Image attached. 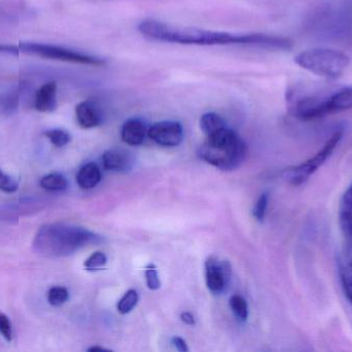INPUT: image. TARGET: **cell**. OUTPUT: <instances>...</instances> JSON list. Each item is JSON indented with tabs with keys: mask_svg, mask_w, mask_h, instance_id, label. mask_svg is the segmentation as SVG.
I'll list each match as a JSON object with an SVG mask.
<instances>
[{
	"mask_svg": "<svg viewBox=\"0 0 352 352\" xmlns=\"http://www.w3.org/2000/svg\"><path fill=\"white\" fill-rule=\"evenodd\" d=\"M138 31L150 41L186 45H256L275 50L293 49L289 37L265 33H233L207 30L197 27L179 26L155 19H146Z\"/></svg>",
	"mask_w": 352,
	"mask_h": 352,
	"instance_id": "cell-1",
	"label": "cell"
},
{
	"mask_svg": "<svg viewBox=\"0 0 352 352\" xmlns=\"http://www.w3.org/2000/svg\"><path fill=\"white\" fill-rule=\"evenodd\" d=\"M206 136L199 149L203 161L221 171H233L243 163L248 147L237 132L225 126Z\"/></svg>",
	"mask_w": 352,
	"mask_h": 352,
	"instance_id": "cell-2",
	"label": "cell"
},
{
	"mask_svg": "<svg viewBox=\"0 0 352 352\" xmlns=\"http://www.w3.org/2000/svg\"><path fill=\"white\" fill-rule=\"evenodd\" d=\"M92 239V234L80 227L55 223L39 229L33 247L41 256L58 258L72 254Z\"/></svg>",
	"mask_w": 352,
	"mask_h": 352,
	"instance_id": "cell-3",
	"label": "cell"
},
{
	"mask_svg": "<svg viewBox=\"0 0 352 352\" xmlns=\"http://www.w3.org/2000/svg\"><path fill=\"white\" fill-rule=\"evenodd\" d=\"M295 62L304 70L327 79L340 78L346 72L351 58L344 52L328 48L306 50L295 57Z\"/></svg>",
	"mask_w": 352,
	"mask_h": 352,
	"instance_id": "cell-4",
	"label": "cell"
},
{
	"mask_svg": "<svg viewBox=\"0 0 352 352\" xmlns=\"http://www.w3.org/2000/svg\"><path fill=\"white\" fill-rule=\"evenodd\" d=\"M18 47L20 49V53L37 56L45 59L82 64V65L97 66V68H101L107 64V60L103 58L89 55V54L82 53V52L68 49L61 45H51V43L21 41Z\"/></svg>",
	"mask_w": 352,
	"mask_h": 352,
	"instance_id": "cell-5",
	"label": "cell"
},
{
	"mask_svg": "<svg viewBox=\"0 0 352 352\" xmlns=\"http://www.w3.org/2000/svg\"><path fill=\"white\" fill-rule=\"evenodd\" d=\"M343 136V130H336L331 138L327 141L322 149L314 156L310 157L305 163L294 167L287 173V179L292 185L299 186L305 183L309 178L326 163L327 159L334 152L335 148L338 146L339 142Z\"/></svg>",
	"mask_w": 352,
	"mask_h": 352,
	"instance_id": "cell-6",
	"label": "cell"
},
{
	"mask_svg": "<svg viewBox=\"0 0 352 352\" xmlns=\"http://www.w3.org/2000/svg\"><path fill=\"white\" fill-rule=\"evenodd\" d=\"M148 134L160 146L176 147L184 140V128L177 121H161L155 123Z\"/></svg>",
	"mask_w": 352,
	"mask_h": 352,
	"instance_id": "cell-7",
	"label": "cell"
},
{
	"mask_svg": "<svg viewBox=\"0 0 352 352\" xmlns=\"http://www.w3.org/2000/svg\"><path fill=\"white\" fill-rule=\"evenodd\" d=\"M206 284L213 293H221L227 287L230 277V267L227 262H219L214 256H210L205 264Z\"/></svg>",
	"mask_w": 352,
	"mask_h": 352,
	"instance_id": "cell-8",
	"label": "cell"
},
{
	"mask_svg": "<svg viewBox=\"0 0 352 352\" xmlns=\"http://www.w3.org/2000/svg\"><path fill=\"white\" fill-rule=\"evenodd\" d=\"M76 118L78 125L85 130L97 127L102 123V113L95 101H84L76 107Z\"/></svg>",
	"mask_w": 352,
	"mask_h": 352,
	"instance_id": "cell-9",
	"label": "cell"
},
{
	"mask_svg": "<svg viewBox=\"0 0 352 352\" xmlns=\"http://www.w3.org/2000/svg\"><path fill=\"white\" fill-rule=\"evenodd\" d=\"M57 84L54 81L41 85L35 93V110L41 113L55 111L57 107Z\"/></svg>",
	"mask_w": 352,
	"mask_h": 352,
	"instance_id": "cell-10",
	"label": "cell"
},
{
	"mask_svg": "<svg viewBox=\"0 0 352 352\" xmlns=\"http://www.w3.org/2000/svg\"><path fill=\"white\" fill-rule=\"evenodd\" d=\"M146 134L148 130L146 123L140 118L127 120L121 130L122 140L130 146L142 145Z\"/></svg>",
	"mask_w": 352,
	"mask_h": 352,
	"instance_id": "cell-11",
	"label": "cell"
},
{
	"mask_svg": "<svg viewBox=\"0 0 352 352\" xmlns=\"http://www.w3.org/2000/svg\"><path fill=\"white\" fill-rule=\"evenodd\" d=\"M104 169L113 172L127 171L131 167L132 159L129 153L121 149H111L105 151L102 155Z\"/></svg>",
	"mask_w": 352,
	"mask_h": 352,
	"instance_id": "cell-12",
	"label": "cell"
},
{
	"mask_svg": "<svg viewBox=\"0 0 352 352\" xmlns=\"http://www.w3.org/2000/svg\"><path fill=\"white\" fill-rule=\"evenodd\" d=\"M339 221L345 237L352 242V183L341 198Z\"/></svg>",
	"mask_w": 352,
	"mask_h": 352,
	"instance_id": "cell-13",
	"label": "cell"
},
{
	"mask_svg": "<svg viewBox=\"0 0 352 352\" xmlns=\"http://www.w3.org/2000/svg\"><path fill=\"white\" fill-rule=\"evenodd\" d=\"M101 180V171L94 163H87L78 171L76 182L82 189L88 190L94 188Z\"/></svg>",
	"mask_w": 352,
	"mask_h": 352,
	"instance_id": "cell-14",
	"label": "cell"
},
{
	"mask_svg": "<svg viewBox=\"0 0 352 352\" xmlns=\"http://www.w3.org/2000/svg\"><path fill=\"white\" fill-rule=\"evenodd\" d=\"M328 103L331 115L352 109V87L340 89L329 95Z\"/></svg>",
	"mask_w": 352,
	"mask_h": 352,
	"instance_id": "cell-15",
	"label": "cell"
},
{
	"mask_svg": "<svg viewBox=\"0 0 352 352\" xmlns=\"http://www.w3.org/2000/svg\"><path fill=\"white\" fill-rule=\"evenodd\" d=\"M225 126H227V123H226L223 117L219 116V114L213 113V112L204 114L200 119L201 130L206 136L221 130Z\"/></svg>",
	"mask_w": 352,
	"mask_h": 352,
	"instance_id": "cell-16",
	"label": "cell"
},
{
	"mask_svg": "<svg viewBox=\"0 0 352 352\" xmlns=\"http://www.w3.org/2000/svg\"><path fill=\"white\" fill-rule=\"evenodd\" d=\"M67 185V180L61 174H49L41 180V187L49 191H61L65 190Z\"/></svg>",
	"mask_w": 352,
	"mask_h": 352,
	"instance_id": "cell-17",
	"label": "cell"
},
{
	"mask_svg": "<svg viewBox=\"0 0 352 352\" xmlns=\"http://www.w3.org/2000/svg\"><path fill=\"white\" fill-rule=\"evenodd\" d=\"M69 293L65 287H54L47 293V301L54 307H60L68 301Z\"/></svg>",
	"mask_w": 352,
	"mask_h": 352,
	"instance_id": "cell-18",
	"label": "cell"
},
{
	"mask_svg": "<svg viewBox=\"0 0 352 352\" xmlns=\"http://www.w3.org/2000/svg\"><path fill=\"white\" fill-rule=\"evenodd\" d=\"M138 293L133 289H130L129 291L124 295V297L120 300L118 304V311L121 314H128L132 311L138 305Z\"/></svg>",
	"mask_w": 352,
	"mask_h": 352,
	"instance_id": "cell-19",
	"label": "cell"
},
{
	"mask_svg": "<svg viewBox=\"0 0 352 352\" xmlns=\"http://www.w3.org/2000/svg\"><path fill=\"white\" fill-rule=\"evenodd\" d=\"M45 136L57 148H62V147L66 146L72 140V136L66 130H59V128L47 130V132H45Z\"/></svg>",
	"mask_w": 352,
	"mask_h": 352,
	"instance_id": "cell-20",
	"label": "cell"
},
{
	"mask_svg": "<svg viewBox=\"0 0 352 352\" xmlns=\"http://www.w3.org/2000/svg\"><path fill=\"white\" fill-rule=\"evenodd\" d=\"M340 277L345 296L352 304V260L341 268Z\"/></svg>",
	"mask_w": 352,
	"mask_h": 352,
	"instance_id": "cell-21",
	"label": "cell"
},
{
	"mask_svg": "<svg viewBox=\"0 0 352 352\" xmlns=\"http://www.w3.org/2000/svg\"><path fill=\"white\" fill-rule=\"evenodd\" d=\"M230 306H231L232 311L236 314L238 318H240L241 320H248V303H246L243 298L237 295L233 296V297L230 299Z\"/></svg>",
	"mask_w": 352,
	"mask_h": 352,
	"instance_id": "cell-22",
	"label": "cell"
},
{
	"mask_svg": "<svg viewBox=\"0 0 352 352\" xmlns=\"http://www.w3.org/2000/svg\"><path fill=\"white\" fill-rule=\"evenodd\" d=\"M21 86L16 87L14 90L8 92V94L3 95L0 103H1L2 109L4 111L12 112L16 110L19 105V99H20Z\"/></svg>",
	"mask_w": 352,
	"mask_h": 352,
	"instance_id": "cell-23",
	"label": "cell"
},
{
	"mask_svg": "<svg viewBox=\"0 0 352 352\" xmlns=\"http://www.w3.org/2000/svg\"><path fill=\"white\" fill-rule=\"evenodd\" d=\"M107 256L103 252L97 251L85 262V268L88 271L101 270L107 265Z\"/></svg>",
	"mask_w": 352,
	"mask_h": 352,
	"instance_id": "cell-24",
	"label": "cell"
},
{
	"mask_svg": "<svg viewBox=\"0 0 352 352\" xmlns=\"http://www.w3.org/2000/svg\"><path fill=\"white\" fill-rule=\"evenodd\" d=\"M18 188L19 182L0 169V190L8 192V194H12V192H16Z\"/></svg>",
	"mask_w": 352,
	"mask_h": 352,
	"instance_id": "cell-25",
	"label": "cell"
},
{
	"mask_svg": "<svg viewBox=\"0 0 352 352\" xmlns=\"http://www.w3.org/2000/svg\"><path fill=\"white\" fill-rule=\"evenodd\" d=\"M269 196L268 194H264L258 198L256 206L254 209V215L256 220L263 221L266 215L267 208H268Z\"/></svg>",
	"mask_w": 352,
	"mask_h": 352,
	"instance_id": "cell-26",
	"label": "cell"
},
{
	"mask_svg": "<svg viewBox=\"0 0 352 352\" xmlns=\"http://www.w3.org/2000/svg\"><path fill=\"white\" fill-rule=\"evenodd\" d=\"M146 278L148 289H152V291H157V289H160V278H159L156 268L152 265L146 269Z\"/></svg>",
	"mask_w": 352,
	"mask_h": 352,
	"instance_id": "cell-27",
	"label": "cell"
},
{
	"mask_svg": "<svg viewBox=\"0 0 352 352\" xmlns=\"http://www.w3.org/2000/svg\"><path fill=\"white\" fill-rule=\"evenodd\" d=\"M0 334L8 342H10L12 339V324L6 314L0 313Z\"/></svg>",
	"mask_w": 352,
	"mask_h": 352,
	"instance_id": "cell-28",
	"label": "cell"
},
{
	"mask_svg": "<svg viewBox=\"0 0 352 352\" xmlns=\"http://www.w3.org/2000/svg\"><path fill=\"white\" fill-rule=\"evenodd\" d=\"M0 53L18 56L19 54H20V49H19L18 45H6V43H0Z\"/></svg>",
	"mask_w": 352,
	"mask_h": 352,
	"instance_id": "cell-29",
	"label": "cell"
},
{
	"mask_svg": "<svg viewBox=\"0 0 352 352\" xmlns=\"http://www.w3.org/2000/svg\"><path fill=\"white\" fill-rule=\"evenodd\" d=\"M173 344L175 345V349H177L178 351H188L186 341H184V339L179 338V337H175V338L173 339Z\"/></svg>",
	"mask_w": 352,
	"mask_h": 352,
	"instance_id": "cell-30",
	"label": "cell"
},
{
	"mask_svg": "<svg viewBox=\"0 0 352 352\" xmlns=\"http://www.w3.org/2000/svg\"><path fill=\"white\" fill-rule=\"evenodd\" d=\"M180 318H182V322L188 324V326H194L195 324L194 316H192L190 312H184V313L180 315Z\"/></svg>",
	"mask_w": 352,
	"mask_h": 352,
	"instance_id": "cell-31",
	"label": "cell"
},
{
	"mask_svg": "<svg viewBox=\"0 0 352 352\" xmlns=\"http://www.w3.org/2000/svg\"><path fill=\"white\" fill-rule=\"evenodd\" d=\"M88 351L96 352V351H107V349H103V347L93 346V347H91V349H89Z\"/></svg>",
	"mask_w": 352,
	"mask_h": 352,
	"instance_id": "cell-32",
	"label": "cell"
}]
</instances>
